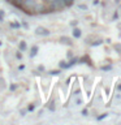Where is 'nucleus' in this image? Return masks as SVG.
<instances>
[{
    "mask_svg": "<svg viewBox=\"0 0 121 125\" xmlns=\"http://www.w3.org/2000/svg\"><path fill=\"white\" fill-rule=\"evenodd\" d=\"M37 0H22L21 4L18 5V9L23 10L27 14H37V7H38Z\"/></svg>",
    "mask_w": 121,
    "mask_h": 125,
    "instance_id": "nucleus-1",
    "label": "nucleus"
},
{
    "mask_svg": "<svg viewBox=\"0 0 121 125\" xmlns=\"http://www.w3.org/2000/svg\"><path fill=\"white\" fill-rule=\"evenodd\" d=\"M51 12H59V10H62L64 8H66L64 0H53L52 3L48 4Z\"/></svg>",
    "mask_w": 121,
    "mask_h": 125,
    "instance_id": "nucleus-2",
    "label": "nucleus"
},
{
    "mask_svg": "<svg viewBox=\"0 0 121 125\" xmlns=\"http://www.w3.org/2000/svg\"><path fill=\"white\" fill-rule=\"evenodd\" d=\"M35 33H37V35H43V37H48V35H50V30H47L46 27L39 26V27H37Z\"/></svg>",
    "mask_w": 121,
    "mask_h": 125,
    "instance_id": "nucleus-3",
    "label": "nucleus"
},
{
    "mask_svg": "<svg viewBox=\"0 0 121 125\" xmlns=\"http://www.w3.org/2000/svg\"><path fill=\"white\" fill-rule=\"evenodd\" d=\"M60 42L62 43V44H65V46H72L73 44L72 38H69V37H61L60 38Z\"/></svg>",
    "mask_w": 121,
    "mask_h": 125,
    "instance_id": "nucleus-4",
    "label": "nucleus"
},
{
    "mask_svg": "<svg viewBox=\"0 0 121 125\" xmlns=\"http://www.w3.org/2000/svg\"><path fill=\"white\" fill-rule=\"evenodd\" d=\"M81 30L80 29H78V27H74V29H73V37L74 38H81Z\"/></svg>",
    "mask_w": 121,
    "mask_h": 125,
    "instance_id": "nucleus-5",
    "label": "nucleus"
},
{
    "mask_svg": "<svg viewBox=\"0 0 121 125\" xmlns=\"http://www.w3.org/2000/svg\"><path fill=\"white\" fill-rule=\"evenodd\" d=\"M38 46H33L31 47V51H30V57H34L35 55H37V52H38Z\"/></svg>",
    "mask_w": 121,
    "mask_h": 125,
    "instance_id": "nucleus-6",
    "label": "nucleus"
},
{
    "mask_svg": "<svg viewBox=\"0 0 121 125\" xmlns=\"http://www.w3.org/2000/svg\"><path fill=\"white\" fill-rule=\"evenodd\" d=\"M59 66H60L61 69H68V68H69V64H68V61L61 60V61H60V64H59Z\"/></svg>",
    "mask_w": 121,
    "mask_h": 125,
    "instance_id": "nucleus-7",
    "label": "nucleus"
},
{
    "mask_svg": "<svg viewBox=\"0 0 121 125\" xmlns=\"http://www.w3.org/2000/svg\"><path fill=\"white\" fill-rule=\"evenodd\" d=\"M18 47H20V50H21V51H26V48H27V46H26V42L21 41V42H20V44H18Z\"/></svg>",
    "mask_w": 121,
    "mask_h": 125,
    "instance_id": "nucleus-8",
    "label": "nucleus"
},
{
    "mask_svg": "<svg viewBox=\"0 0 121 125\" xmlns=\"http://www.w3.org/2000/svg\"><path fill=\"white\" fill-rule=\"evenodd\" d=\"M77 62H78V59H77V57H72V59H70V61L68 62V64H69V68H70V66H73L74 64H77Z\"/></svg>",
    "mask_w": 121,
    "mask_h": 125,
    "instance_id": "nucleus-9",
    "label": "nucleus"
},
{
    "mask_svg": "<svg viewBox=\"0 0 121 125\" xmlns=\"http://www.w3.org/2000/svg\"><path fill=\"white\" fill-rule=\"evenodd\" d=\"M64 3H65V5H66V7H70V5H73L74 0H64Z\"/></svg>",
    "mask_w": 121,
    "mask_h": 125,
    "instance_id": "nucleus-10",
    "label": "nucleus"
},
{
    "mask_svg": "<svg viewBox=\"0 0 121 125\" xmlns=\"http://www.w3.org/2000/svg\"><path fill=\"white\" fill-rule=\"evenodd\" d=\"M115 50L117 51V52L121 53V44H120V43H116V44H115Z\"/></svg>",
    "mask_w": 121,
    "mask_h": 125,
    "instance_id": "nucleus-11",
    "label": "nucleus"
},
{
    "mask_svg": "<svg viewBox=\"0 0 121 125\" xmlns=\"http://www.w3.org/2000/svg\"><path fill=\"white\" fill-rule=\"evenodd\" d=\"M50 74L51 76H57V74H60V70H51Z\"/></svg>",
    "mask_w": 121,
    "mask_h": 125,
    "instance_id": "nucleus-12",
    "label": "nucleus"
},
{
    "mask_svg": "<svg viewBox=\"0 0 121 125\" xmlns=\"http://www.w3.org/2000/svg\"><path fill=\"white\" fill-rule=\"evenodd\" d=\"M21 1H22V0H14V1L12 3V4H13L14 7H17V8H18V5H20V4H21Z\"/></svg>",
    "mask_w": 121,
    "mask_h": 125,
    "instance_id": "nucleus-13",
    "label": "nucleus"
},
{
    "mask_svg": "<svg viewBox=\"0 0 121 125\" xmlns=\"http://www.w3.org/2000/svg\"><path fill=\"white\" fill-rule=\"evenodd\" d=\"M35 109V105L34 104H29V107H27V111H30V112H33Z\"/></svg>",
    "mask_w": 121,
    "mask_h": 125,
    "instance_id": "nucleus-14",
    "label": "nucleus"
},
{
    "mask_svg": "<svg viewBox=\"0 0 121 125\" xmlns=\"http://www.w3.org/2000/svg\"><path fill=\"white\" fill-rule=\"evenodd\" d=\"M101 43H103V41H101V39H99L98 42H95V43H91V46H92V47H95V46H99V44H101Z\"/></svg>",
    "mask_w": 121,
    "mask_h": 125,
    "instance_id": "nucleus-15",
    "label": "nucleus"
},
{
    "mask_svg": "<svg viewBox=\"0 0 121 125\" xmlns=\"http://www.w3.org/2000/svg\"><path fill=\"white\" fill-rule=\"evenodd\" d=\"M112 66L111 65H107V66H101V70H111Z\"/></svg>",
    "mask_w": 121,
    "mask_h": 125,
    "instance_id": "nucleus-16",
    "label": "nucleus"
},
{
    "mask_svg": "<svg viewBox=\"0 0 121 125\" xmlns=\"http://www.w3.org/2000/svg\"><path fill=\"white\" fill-rule=\"evenodd\" d=\"M105 117H107V113H103V115H100L99 117H98V120L100 121V120H103V119H105Z\"/></svg>",
    "mask_w": 121,
    "mask_h": 125,
    "instance_id": "nucleus-17",
    "label": "nucleus"
},
{
    "mask_svg": "<svg viewBox=\"0 0 121 125\" xmlns=\"http://www.w3.org/2000/svg\"><path fill=\"white\" fill-rule=\"evenodd\" d=\"M10 27H20V23L18 22H13V23H10Z\"/></svg>",
    "mask_w": 121,
    "mask_h": 125,
    "instance_id": "nucleus-18",
    "label": "nucleus"
},
{
    "mask_svg": "<svg viewBox=\"0 0 121 125\" xmlns=\"http://www.w3.org/2000/svg\"><path fill=\"white\" fill-rule=\"evenodd\" d=\"M48 108L51 109V111H53V109H55V105H53V102H52V103H50V105H48Z\"/></svg>",
    "mask_w": 121,
    "mask_h": 125,
    "instance_id": "nucleus-19",
    "label": "nucleus"
},
{
    "mask_svg": "<svg viewBox=\"0 0 121 125\" xmlns=\"http://www.w3.org/2000/svg\"><path fill=\"white\" fill-rule=\"evenodd\" d=\"M3 20H4V12L0 10V21H3Z\"/></svg>",
    "mask_w": 121,
    "mask_h": 125,
    "instance_id": "nucleus-20",
    "label": "nucleus"
},
{
    "mask_svg": "<svg viewBox=\"0 0 121 125\" xmlns=\"http://www.w3.org/2000/svg\"><path fill=\"white\" fill-rule=\"evenodd\" d=\"M9 89L12 90V91H14V90L17 89V86H16V85H10V86H9Z\"/></svg>",
    "mask_w": 121,
    "mask_h": 125,
    "instance_id": "nucleus-21",
    "label": "nucleus"
},
{
    "mask_svg": "<svg viewBox=\"0 0 121 125\" xmlns=\"http://www.w3.org/2000/svg\"><path fill=\"white\" fill-rule=\"evenodd\" d=\"M78 8H80V9H83V10H86V9H87V7H86V5H82V4H81V5L78 7Z\"/></svg>",
    "mask_w": 121,
    "mask_h": 125,
    "instance_id": "nucleus-22",
    "label": "nucleus"
},
{
    "mask_svg": "<svg viewBox=\"0 0 121 125\" xmlns=\"http://www.w3.org/2000/svg\"><path fill=\"white\" fill-rule=\"evenodd\" d=\"M116 89H117V90H119V91L121 93V83H120V82H119V83H117V86H116Z\"/></svg>",
    "mask_w": 121,
    "mask_h": 125,
    "instance_id": "nucleus-23",
    "label": "nucleus"
},
{
    "mask_svg": "<svg viewBox=\"0 0 121 125\" xmlns=\"http://www.w3.org/2000/svg\"><path fill=\"white\" fill-rule=\"evenodd\" d=\"M38 70H39V72H43V70H44V66L39 65V66H38Z\"/></svg>",
    "mask_w": 121,
    "mask_h": 125,
    "instance_id": "nucleus-24",
    "label": "nucleus"
},
{
    "mask_svg": "<svg viewBox=\"0 0 121 125\" xmlns=\"http://www.w3.org/2000/svg\"><path fill=\"white\" fill-rule=\"evenodd\" d=\"M42 1L44 3V4H50V3H52L53 0H42Z\"/></svg>",
    "mask_w": 121,
    "mask_h": 125,
    "instance_id": "nucleus-25",
    "label": "nucleus"
},
{
    "mask_svg": "<svg viewBox=\"0 0 121 125\" xmlns=\"http://www.w3.org/2000/svg\"><path fill=\"white\" fill-rule=\"evenodd\" d=\"M68 57H69V59H72V57H73V53H72V51H68Z\"/></svg>",
    "mask_w": 121,
    "mask_h": 125,
    "instance_id": "nucleus-26",
    "label": "nucleus"
},
{
    "mask_svg": "<svg viewBox=\"0 0 121 125\" xmlns=\"http://www.w3.org/2000/svg\"><path fill=\"white\" fill-rule=\"evenodd\" d=\"M77 21H72V22H70V25H72V26H77Z\"/></svg>",
    "mask_w": 121,
    "mask_h": 125,
    "instance_id": "nucleus-27",
    "label": "nucleus"
},
{
    "mask_svg": "<svg viewBox=\"0 0 121 125\" xmlns=\"http://www.w3.org/2000/svg\"><path fill=\"white\" fill-rule=\"evenodd\" d=\"M16 56H17V59H22V53L17 52V55H16Z\"/></svg>",
    "mask_w": 121,
    "mask_h": 125,
    "instance_id": "nucleus-28",
    "label": "nucleus"
},
{
    "mask_svg": "<svg viewBox=\"0 0 121 125\" xmlns=\"http://www.w3.org/2000/svg\"><path fill=\"white\" fill-rule=\"evenodd\" d=\"M18 69H20V70H22V69H25V65H20V66H18Z\"/></svg>",
    "mask_w": 121,
    "mask_h": 125,
    "instance_id": "nucleus-29",
    "label": "nucleus"
},
{
    "mask_svg": "<svg viewBox=\"0 0 121 125\" xmlns=\"http://www.w3.org/2000/svg\"><path fill=\"white\" fill-rule=\"evenodd\" d=\"M82 115H87V109H83V111H82Z\"/></svg>",
    "mask_w": 121,
    "mask_h": 125,
    "instance_id": "nucleus-30",
    "label": "nucleus"
},
{
    "mask_svg": "<svg viewBox=\"0 0 121 125\" xmlns=\"http://www.w3.org/2000/svg\"><path fill=\"white\" fill-rule=\"evenodd\" d=\"M7 1H8V3H10V4H12V3H13V1H14V0H7Z\"/></svg>",
    "mask_w": 121,
    "mask_h": 125,
    "instance_id": "nucleus-31",
    "label": "nucleus"
}]
</instances>
